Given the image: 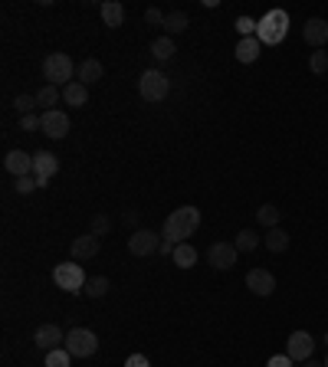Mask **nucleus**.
I'll list each match as a JSON object with an SVG mask.
<instances>
[{"mask_svg": "<svg viewBox=\"0 0 328 367\" xmlns=\"http://www.w3.org/2000/svg\"><path fill=\"white\" fill-rule=\"evenodd\" d=\"M197 227H201V210L188 203V207H177L174 214H167V220H164V227H161V236L171 243H188L197 233Z\"/></svg>", "mask_w": 328, "mask_h": 367, "instance_id": "f257e3e1", "label": "nucleus"}, {"mask_svg": "<svg viewBox=\"0 0 328 367\" xmlns=\"http://www.w3.org/2000/svg\"><path fill=\"white\" fill-rule=\"evenodd\" d=\"M286 37H289V13L286 10H269L256 26V39L266 46H279Z\"/></svg>", "mask_w": 328, "mask_h": 367, "instance_id": "f03ea898", "label": "nucleus"}, {"mask_svg": "<svg viewBox=\"0 0 328 367\" xmlns=\"http://www.w3.org/2000/svg\"><path fill=\"white\" fill-rule=\"evenodd\" d=\"M138 92L145 102H164L167 92H171V79L161 69H145L138 79Z\"/></svg>", "mask_w": 328, "mask_h": 367, "instance_id": "7ed1b4c3", "label": "nucleus"}, {"mask_svg": "<svg viewBox=\"0 0 328 367\" xmlns=\"http://www.w3.org/2000/svg\"><path fill=\"white\" fill-rule=\"evenodd\" d=\"M43 76L50 86H69L73 82V59L66 56V53H50L46 59H43Z\"/></svg>", "mask_w": 328, "mask_h": 367, "instance_id": "20e7f679", "label": "nucleus"}, {"mask_svg": "<svg viewBox=\"0 0 328 367\" xmlns=\"http://www.w3.org/2000/svg\"><path fill=\"white\" fill-rule=\"evenodd\" d=\"M53 282H56L63 292L79 295V292L86 289V272H82L79 263H60V266L53 269Z\"/></svg>", "mask_w": 328, "mask_h": 367, "instance_id": "39448f33", "label": "nucleus"}, {"mask_svg": "<svg viewBox=\"0 0 328 367\" xmlns=\"http://www.w3.org/2000/svg\"><path fill=\"white\" fill-rule=\"evenodd\" d=\"M63 348L73 357H92L95 351H99V338H95V331H89V328H73L69 335H66Z\"/></svg>", "mask_w": 328, "mask_h": 367, "instance_id": "423d86ee", "label": "nucleus"}, {"mask_svg": "<svg viewBox=\"0 0 328 367\" xmlns=\"http://www.w3.org/2000/svg\"><path fill=\"white\" fill-rule=\"evenodd\" d=\"M286 355H289L295 364L312 361V355H316V338H312L309 331H292L289 341H286Z\"/></svg>", "mask_w": 328, "mask_h": 367, "instance_id": "0eeeda50", "label": "nucleus"}, {"mask_svg": "<svg viewBox=\"0 0 328 367\" xmlns=\"http://www.w3.org/2000/svg\"><path fill=\"white\" fill-rule=\"evenodd\" d=\"M161 233H152V229H135L128 236V253L131 256H158L161 250Z\"/></svg>", "mask_w": 328, "mask_h": 367, "instance_id": "6e6552de", "label": "nucleus"}, {"mask_svg": "<svg viewBox=\"0 0 328 367\" xmlns=\"http://www.w3.org/2000/svg\"><path fill=\"white\" fill-rule=\"evenodd\" d=\"M237 256H240V250H237L233 243H214V246L207 250V263L224 272V269H233V266H237Z\"/></svg>", "mask_w": 328, "mask_h": 367, "instance_id": "1a4fd4ad", "label": "nucleus"}, {"mask_svg": "<svg viewBox=\"0 0 328 367\" xmlns=\"http://www.w3.org/2000/svg\"><path fill=\"white\" fill-rule=\"evenodd\" d=\"M39 131H46V138L60 141L69 135V115L63 109H50V112H43V128Z\"/></svg>", "mask_w": 328, "mask_h": 367, "instance_id": "9d476101", "label": "nucleus"}, {"mask_svg": "<svg viewBox=\"0 0 328 367\" xmlns=\"http://www.w3.org/2000/svg\"><path fill=\"white\" fill-rule=\"evenodd\" d=\"M56 171H60V158H56L53 151H37L33 154V178H37L39 187H46Z\"/></svg>", "mask_w": 328, "mask_h": 367, "instance_id": "9b49d317", "label": "nucleus"}, {"mask_svg": "<svg viewBox=\"0 0 328 367\" xmlns=\"http://www.w3.org/2000/svg\"><path fill=\"white\" fill-rule=\"evenodd\" d=\"M99 250H102V236H95V233H82V236L73 240L69 256H73L76 263H86V259H92V256H99Z\"/></svg>", "mask_w": 328, "mask_h": 367, "instance_id": "f8f14e48", "label": "nucleus"}, {"mask_svg": "<svg viewBox=\"0 0 328 367\" xmlns=\"http://www.w3.org/2000/svg\"><path fill=\"white\" fill-rule=\"evenodd\" d=\"M246 289H250L253 295L266 299V295L276 292V276H273L269 269H250V272H246Z\"/></svg>", "mask_w": 328, "mask_h": 367, "instance_id": "ddd939ff", "label": "nucleus"}, {"mask_svg": "<svg viewBox=\"0 0 328 367\" xmlns=\"http://www.w3.org/2000/svg\"><path fill=\"white\" fill-rule=\"evenodd\" d=\"M33 341H37V348H43V351H56L60 344H66V335L60 325H39L37 335H33Z\"/></svg>", "mask_w": 328, "mask_h": 367, "instance_id": "4468645a", "label": "nucleus"}, {"mask_svg": "<svg viewBox=\"0 0 328 367\" xmlns=\"http://www.w3.org/2000/svg\"><path fill=\"white\" fill-rule=\"evenodd\" d=\"M3 167L10 171L13 178H26V174H33V154L26 151H10L3 158Z\"/></svg>", "mask_w": 328, "mask_h": 367, "instance_id": "2eb2a0df", "label": "nucleus"}, {"mask_svg": "<svg viewBox=\"0 0 328 367\" xmlns=\"http://www.w3.org/2000/svg\"><path fill=\"white\" fill-rule=\"evenodd\" d=\"M302 37L309 46H325L328 43V23L322 20V17H312V20H305V30Z\"/></svg>", "mask_w": 328, "mask_h": 367, "instance_id": "dca6fc26", "label": "nucleus"}, {"mask_svg": "<svg viewBox=\"0 0 328 367\" xmlns=\"http://www.w3.org/2000/svg\"><path fill=\"white\" fill-rule=\"evenodd\" d=\"M99 17H102V23L105 26H122L125 23V3H118V0H105L99 7Z\"/></svg>", "mask_w": 328, "mask_h": 367, "instance_id": "f3484780", "label": "nucleus"}, {"mask_svg": "<svg viewBox=\"0 0 328 367\" xmlns=\"http://www.w3.org/2000/svg\"><path fill=\"white\" fill-rule=\"evenodd\" d=\"M76 76H79V82H82V86H95V82L105 76V69H102L99 59H82V63H79V69H76Z\"/></svg>", "mask_w": 328, "mask_h": 367, "instance_id": "a211bd4d", "label": "nucleus"}, {"mask_svg": "<svg viewBox=\"0 0 328 367\" xmlns=\"http://www.w3.org/2000/svg\"><path fill=\"white\" fill-rule=\"evenodd\" d=\"M259 46H263V43H259L256 37H243L233 53H237V59H240V63H256V59H259Z\"/></svg>", "mask_w": 328, "mask_h": 367, "instance_id": "6ab92c4d", "label": "nucleus"}, {"mask_svg": "<svg viewBox=\"0 0 328 367\" xmlns=\"http://www.w3.org/2000/svg\"><path fill=\"white\" fill-rule=\"evenodd\" d=\"M171 263H174L177 269L197 266V250H194L190 243H177V246H174V256H171Z\"/></svg>", "mask_w": 328, "mask_h": 367, "instance_id": "aec40b11", "label": "nucleus"}, {"mask_svg": "<svg viewBox=\"0 0 328 367\" xmlns=\"http://www.w3.org/2000/svg\"><path fill=\"white\" fill-rule=\"evenodd\" d=\"M63 102L66 105H73V109H82L89 102V86H82V82H69L63 89Z\"/></svg>", "mask_w": 328, "mask_h": 367, "instance_id": "412c9836", "label": "nucleus"}, {"mask_svg": "<svg viewBox=\"0 0 328 367\" xmlns=\"http://www.w3.org/2000/svg\"><path fill=\"white\" fill-rule=\"evenodd\" d=\"M266 250H273V253H286L289 250V233L286 229H279V227H273V229H266Z\"/></svg>", "mask_w": 328, "mask_h": 367, "instance_id": "4be33fe9", "label": "nucleus"}, {"mask_svg": "<svg viewBox=\"0 0 328 367\" xmlns=\"http://www.w3.org/2000/svg\"><path fill=\"white\" fill-rule=\"evenodd\" d=\"M279 220H282V210H279V207H273V203H263V207L256 210V223H259V227H266V229L279 227Z\"/></svg>", "mask_w": 328, "mask_h": 367, "instance_id": "5701e85b", "label": "nucleus"}, {"mask_svg": "<svg viewBox=\"0 0 328 367\" xmlns=\"http://www.w3.org/2000/svg\"><path fill=\"white\" fill-rule=\"evenodd\" d=\"M174 53H177V46H174V39H171V37H158V39H152V56L158 59V63L171 59Z\"/></svg>", "mask_w": 328, "mask_h": 367, "instance_id": "b1692460", "label": "nucleus"}, {"mask_svg": "<svg viewBox=\"0 0 328 367\" xmlns=\"http://www.w3.org/2000/svg\"><path fill=\"white\" fill-rule=\"evenodd\" d=\"M188 13L184 10H174V13H167V17H164V30H167V37H174V33H184V30H188Z\"/></svg>", "mask_w": 328, "mask_h": 367, "instance_id": "393cba45", "label": "nucleus"}, {"mask_svg": "<svg viewBox=\"0 0 328 367\" xmlns=\"http://www.w3.org/2000/svg\"><path fill=\"white\" fill-rule=\"evenodd\" d=\"M60 99H63L60 86H50V82H46V86L37 92V105H43V112H50V109H53V105H56Z\"/></svg>", "mask_w": 328, "mask_h": 367, "instance_id": "a878e982", "label": "nucleus"}, {"mask_svg": "<svg viewBox=\"0 0 328 367\" xmlns=\"http://www.w3.org/2000/svg\"><path fill=\"white\" fill-rule=\"evenodd\" d=\"M240 253H253L256 246H259V236H256V229H240L237 233V243H233Z\"/></svg>", "mask_w": 328, "mask_h": 367, "instance_id": "bb28decb", "label": "nucleus"}, {"mask_svg": "<svg viewBox=\"0 0 328 367\" xmlns=\"http://www.w3.org/2000/svg\"><path fill=\"white\" fill-rule=\"evenodd\" d=\"M89 295V299H102L105 292H109V279L105 276H92V279H86V289H82Z\"/></svg>", "mask_w": 328, "mask_h": 367, "instance_id": "cd10ccee", "label": "nucleus"}, {"mask_svg": "<svg viewBox=\"0 0 328 367\" xmlns=\"http://www.w3.org/2000/svg\"><path fill=\"white\" fill-rule=\"evenodd\" d=\"M73 355L66 348H56V351H46V367H69Z\"/></svg>", "mask_w": 328, "mask_h": 367, "instance_id": "c85d7f7f", "label": "nucleus"}, {"mask_svg": "<svg viewBox=\"0 0 328 367\" xmlns=\"http://www.w3.org/2000/svg\"><path fill=\"white\" fill-rule=\"evenodd\" d=\"M309 69H312L316 76H325V73H328V53L325 50L312 53V56H309Z\"/></svg>", "mask_w": 328, "mask_h": 367, "instance_id": "c756f323", "label": "nucleus"}, {"mask_svg": "<svg viewBox=\"0 0 328 367\" xmlns=\"http://www.w3.org/2000/svg\"><path fill=\"white\" fill-rule=\"evenodd\" d=\"M13 109L20 112V118H24V115H33V109H37V95H17V99H13Z\"/></svg>", "mask_w": 328, "mask_h": 367, "instance_id": "7c9ffc66", "label": "nucleus"}, {"mask_svg": "<svg viewBox=\"0 0 328 367\" xmlns=\"http://www.w3.org/2000/svg\"><path fill=\"white\" fill-rule=\"evenodd\" d=\"M112 229V220L105 214H99V216H92V227H89V233H95V236H105Z\"/></svg>", "mask_w": 328, "mask_h": 367, "instance_id": "2f4dec72", "label": "nucleus"}, {"mask_svg": "<svg viewBox=\"0 0 328 367\" xmlns=\"http://www.w3.org/2000/svg\"><path fill=\"white\" fill-rule=\"evenodd\" d=\"M256 20H253V17H240V20H237V30H240V37H256Z\"/></svg>", "mask_w": 328, "mask_h": 367, "instance_id": "473e14b6", "label": "nucleus"}, {"mask_svg": "<svg viewBox=\"0 0 328 367\" xmlns=\"http://www.w3.org/2000/svg\"><path fill=\"white\" fill-rule=\"evenodd\" d=\"M39 184H37V178H33V174H26V178H17V194H33V190H37Z\"/></svg>", "mask_w": 328, "mask_h": 367, "instance_id": "72a5a7b5", "label": "nucleus"}, {"mask_svg": "<svg viewBox=\"0 0 328 367\" xmlns=\"http://www.w3.org/2000/svg\"><path fill=\"white\" fill-rule=\"evenodd\" d=\"M20 128H24V131H37V128H43V115H24V118H20Z\"/></svg>", "mask_w": 328, "mask_h": 367, "instance_id": "f704fd0d", "label": "nucleus"}, {"mask_svg": "<svg viewBox=\"0 0 328 367\" xmlns=\"http://www.w3.org/2000/svg\"><path fill=\"white\" fill-rule=\"evenodd\" d=\"M164 17H167V13H161L158 7H148V10H145V23H152V26H164Z\"/></svg>", "mask_w": 328, "mask_h": 367, "instance_id": "c9c22d12", "label": "nucleus"}, {"mask_svg": "<svg viewBox=\"0 0 328 367\" xmlns=\"http://www.w3.org/2000/svg\"><path fill=\"white\" fill-rule=\"evenodd\" d=\"M292 364H295V361H292L289 355H276V357H269V364L266 367H292Z\"/></svg>", "mask_w": 328, "mask_h": 367, "instance_id": "e433bc0d", "label": "nucleus"}, {"mask_svg": "<svg viewBox=\"0 0 328 367\" xmlns=\"http://www.w3.org/2000/svg\"><path fill=\"white\" fill-rule=\"evenodd\" d=\"M125 367H152V361H148L145 355H131V357L125 361Z\"/></svg>", "mask_w": 328, "mask_h": 367, "instance_id": "4c0bfd02", "label": "nucleus"}, {"mask_svg": "<svg viewBox=\"0 0 328 367\" xmlns=\"http://www.w3.org/2000/svg\"><path fill=\"white\" fill-rule=\"evenodd\" d=\"M174 246H177V243L161 240V250H158V256H174Z\"/></svg>", "mask_w": 328, "mask_h": 367, "instance_id": "58836bf2", "label": "nucleus"}, {"mask_svg": "<svg viewBox=\"0 0 328 367\" xmlns=\"http://www.w3.org/2000/svg\"><path fill=\"white\" fill-rule=\"evenodd\" d=\"M125 223H131V227H135V223H138V214H135V210H128V214H125Z\"/></svg>", "mask_w": 328, "mask_h": 367, "instance_id": "ea45409f", "label": "nucleus"}, {"mask_svg": "<svg viewBox=\"0 0 328 367\" xmlns=\"http://www.w3.org/2000/svg\"><path fill=\"white\" fill-rule=\"evenodd\" d=\"M302 367H325V364H318V361H305Z\"/></svg>", "mask_w": 328, "mask_h": 367, "instance_id": "a19ab883", "label": "nucleus"}, {"mask_svg": "<svg viewBox=\"0 0 328 367\" xmlns=\"http://www.w3.org/2000/svg\"><path fill=\"white\" fill-rule=\"evenodd\" d=\"M322 364H325V367H328V357H325V361H322Z\"/></svg>", "mask_w": 328, "mask_h": 367, "instance_id": "79ce46f5", "label": "nucleus"}, {"mask_svg": "<svg viewBox=\"0 0 328 367\" xmlns=\"http://www.w3.org/2000/svg\"><path fill=\"white\" fill-rule=\"evenodd\" d=\"M325 344H328V335H325Z\"/></svg>", "mask_w": 328, "mask_h": 367, "instance_id": "37998d69", "label": "nucleus"}]
</instances>
